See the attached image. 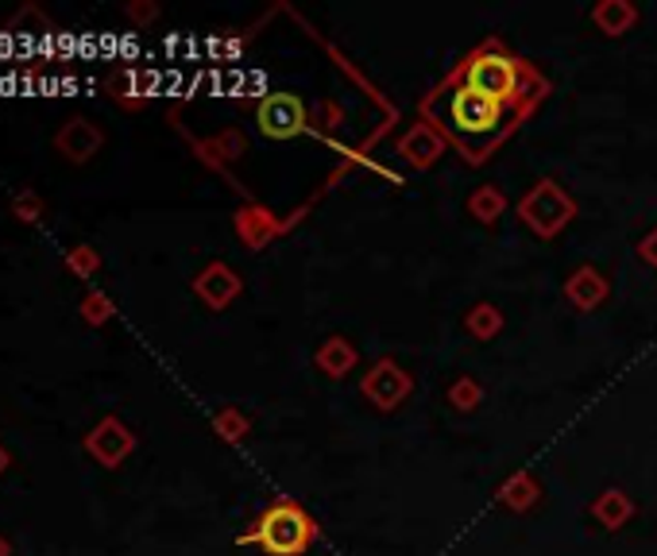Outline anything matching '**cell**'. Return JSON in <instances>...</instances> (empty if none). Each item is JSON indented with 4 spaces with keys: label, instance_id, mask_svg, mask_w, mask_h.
Segmentation results:
<instances>
[{
    "label": "cell",
    "instance_id": "6da1fadb",
    "mask_svg": "<svg viewBox=\"0 0 657 556\" xmlns=\"http://www.w3.org/2000/svg\"><path fill=\"white\" fill-rule=\"evenodd\" d=\"M507 108L510 105H499V101L484 97V93L469 90V85H457V90H449L441 101L445 128L457 136L460 148L472 151L476 159H484V151L503 136V128H507Z\"/></svg>",
    "mask_w": 657,
    "mask_h": 556
},
{
    "label": "cell",
    "instance_id": "7a4b0ae2",
    "mask_svg": "<svg viewBox=\"0 0 657 556\" xmlns=\"http://www.w3.org/2000/svg\"><path fill=\"white\" fill-rule=\"evenodd\" d=\"M313 537V522L295 502H275L267 514L255 522L252 533L240 537V545H260L267 556H298Z\"/></svg>",
    "mask_w": 657,
    "mask_h": 556
},
{
    "label": "cell",
    "instance_id": "3957f363",
    "mask_svg": "<svg viewBox=\"0 0 657 556\" xmlns=\"http://www.w3.org/2000/svg\"><path fill=\"white\" fill-rule=\"evenodd\" d=\"M460 78H464L469 90L484 93V97L499 101V105H510V101L518 97V85H522V70H518V62L499 47L476 50V55L464 62V74Z\"/></svg>",
    "mask_w": 657,
    "mask_h": 556
},
{
    "label": "cell",
    "instance_id": "277c9868",
    "mask_svg": "<svg viewBox=\"0 0 657 556\" xmlns=\"http://www.w3.org/2000/svg\"><path fill=\"white\" fill-rule=\"evenodd\" d=\"M131 449H136V433L124 426L120 417H101L97 426L85 433V452L101 467H120Z\"/></svg>",
    "mask_w": 657,
    "mask_h": 556
},
{
    "label": "cell",
    "instance_id": "5b68a950",
    "mask_svg": "<svg viewBox=\"0 0 657 556\" xmlns=\"http://www.w3.org/2000/svg\"><path fill=\"white\" fill-rule=\"evenodd\" d=\"M101 148H105V131L93 120H85V116H70V120H62V128L55 131V151L74 166L90 163Z\"/></svg>",
    "mask_w": 657,
    "mask_h": 556
},
{
    "label": "cell",
    "instance_id": "8992f818",
    "mask_svg": "<svg viewBox=\"0 0 657 556\" xmlns=\"http://www.w3.org/2000/svg\"><path fill=\"white\" fill-rule=\"evenodd\" d=\"M255 120H260L263 136L290 139V136H298V131L306 128V108H302V101H298L295 93H272V97L260 105Z\"/></svg>",
    "mask_w": 657,
    "mask_h": 556
},
{
    "label": "cell",
    "instance_id": "52a82bcc",
    "mask_svg": "<svg viewBox=\"0 0 657 556\" xmlns=\"http://www.w3.org/2000/svg\"><path fill=\"white\" fill-rule=\"evenodd\" d=\"M194 290H197V298H206V305L221 310V305L240 290V282L232 278V270L224 267V263H214V267H206L194 278Z\"/></svg>",
    "mask_w": 657,
    "mask_h": 556
},
{
    "label": "cell",
    "instance_id": "ba28073f",
    "mask_svg": "<svg viewBox=\"0 0 657 556\" xmlns=\"http://www.w3.org/2000/svg\"><path fill=\"white\" fill-rule=\"evenodd\" d=\"M78 313H82L85 325H105V321L113 317V298H108L105 290H90V294L82 298V305H78Z\"/></svg>",
    "mask_w": 657,
    "mask_h": 556
},
{
    "label": "cell",
    "instance_id": "9c48e42d",
    "mask_svg": "<svg viewBox=\"0 0 657 556\" xmlns=\"http://www.w3.org/2000/svg\"><path fill=\"white\" fill-rule=\"evenodd\" d=\"M66 267L74 270L78 278H93L101 270V255H97V247H90V244H74L70 252H66Z\"/></svg>",
    "mask_w": 657,
    "mask_h": 556
},
{
    "label": "cell",
    "instance_id": "30bf717a",
    "mask_svg": "<svg viewBox=\"0 0 657 556\" xmlns=\"http://www.w3.org/2000/svg\"><path fill=\"white\" fill-rule=\"evenodd\" d=\"M12 213H16L24 224H39L43 221V197L35 194V189H20V194L12 197Z\"/></svg>",
    "mask_w": 657,
    "mask_h": 556
},
{
    "label": "cell",
    "instance_id": "8fae6325",
    "mask_svg": "<svg viewBox=\"0 0 657 556\" xmlns=\"http://www.w3.org/2000/svg\"><path fill=\"white\" fill-rule=\"evenodd\" d=\"M159 16V9L151 4V0H136V4H128V20H136V24H151V20Z\"/></svg>",
    "mask_w": 657,
    "mask_h": 556
},
{
    "label": "cell",
    "instance_id": "7c38bea8",
    "mask_svg": "<svg viewBox=\"0 0 657 556\" xmlns=\"http://www.w3.org/2000/svg\"><path fill=\"white\" fill-rule=\"evenodd\" d=\"M240 429H244V421H240L237 414H221V417H217V433L229 437V441H237Z\"/></svg>",
    "mask_w": 657,
    "mask_h": 556
},
{
    "label": "cell",
    "instance_id": "4fadbf2b",
    "mask_svg": "<svg viewBox=\"0 0 657 556\" xmlns=\"http://www.w3.org/2000/svg\"><path fill=\"white\" fill-rule=\"evenodd\" d=\"M9 464H12V456H9V449H4V444H0V475L9 472Z\"/></svg>",
    "mask_w": 657,
    "mask_h": 556
},
{
    "label": "cell",
    "instance_id": "5bb4252c",
    "mask_svg": "<svg viewBox=\"0 0 657 556\" xmlns=\"http://www.w3.org/2000/svg\"><path fill=\"white\" fill-rule=\"evenodd\" d=\"M0 556H12V541L4 533H0Z\"/></svg>",
    "mask_w": 657,
    "mask_h": 556
}]
</instances>
